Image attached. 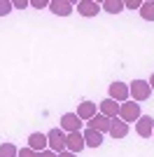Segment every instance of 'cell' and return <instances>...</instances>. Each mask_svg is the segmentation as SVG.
<instances>
[{"instance_id": "cell-1", "label": "cell", "mask_w": 154, "mask_h": 157, "mask_svg": "<svg viewBox=\"0 0 154 157\" xmlns=\"http://www.w3.org/2000/svg\"><path fill=\"white\" fill-rule=\"evenodd\" d=\"M128 94H131V101L140 103V101H147L152 96V87L147 85V80H133L128 85Z\"/></svg>"}, {"instance_id": "cell-2", "label": "cell", "mask_w": 154, "mask_h": 157, "mask_svg": "<svg viewBox=\"0 0 154 157\" xmlns=\"http://www.w3.org/2000/svg\"><path fill=\"white\" fill-rule=\"evenodd\" d=\"M140 103H135V101H124V103H119V120H124L126 124H131V122H138L140 120Z\"/></svg>"}, {"instance_id": "cell-3", "label": "cell", "mask_w": 154, "mask_h": 157, "mask_svg": "<svg viewBox=\"0 0 154 157\" xmlns=\"http://www.w3.org/2000/svg\"><path fill=\"white\" fill-rule=\"evenodd\" d=\"M47 143H49V150H54L58 155V152L65 150V131L61 129V127H56V129H51L49 134H47Z\"/></svg>"}, {"instance_id": "cell-4", "label": "cell", "mask_w": 154, "mask_h": 157, "mask_svg": "<svg viewBox=\"0 0 154 157\" xmlns=\"http://www.w3.org/2000/svg\"><path fill=\"white\" fill-rule=\"evenodd\" d=\"M108 98H112V101H117V103H124V101H128L131 98V94H128V85L126 82H112L110 85V96Z\"/></svg>"}, {"instance_id": "cell-5", "label": "cell", "mask_w": 154, "mask_h": 157, "mask_svg": "<svg viewBox=\"0 0 154 157\" xmlns=\"http://www.w3.org/2000/svg\"><path fill=\"white\" fill-rule=\"evenodd\" d=\"M84 148H86V143H84V136L82 131H72V134H65V150L70 152H82Z\"/></svg>"}, {"instance_id": "cell-6", "label": "cell", "mask_w": 154, "mask_h": 157, "mask_svg": "<svg viewBox=\"0 0 154 157\" xmlns=\"http://www.w3.org/2000/svg\"><path fill=\"white\" fill-rule=\"evenodd\" d=\"M82 120L77 117V113H65L63 117H61V129L65 131V134H72V131H79L82 129Z\"/></svg>"}, {"instance_id": "cell-7", "label": "cell", "mask_w": 154, "mask_h": 157, "mask_svg": "<svg viewBox=\"0 0 154 157\" xmlns=\"http://www.w3.org/2000/svg\"><path fill=\"white\" fill-rule=\"evenodd\" d=\"M152 131H154L152 115H140V120L135 122V134H138L140 138H149V136H152Z\"/></svg>"}, {"instance_id": "cell-8", "label": "cell", "mask_w": 154, "mask_h": 157, "mask_svg": "<svg viewBox=\"0 0 154 157\" xmlns=\"http://www.w3.org/2000/svg\"><path fill=\"white\" fill-rule=\"evenodd\" d=\"M98 113L105 115V117H110V120H115V117H119V103L112 101V98H103L101 103H98Z\"/></svg>"}, {"instance_id": "cell-9", "label": "cell", "mask_w": 154, "mask_h": 157, "mask_svg": "<svg viewBox=\"0 0 154 157\" xmlns=\"http://www.w3.org/2000/svg\"><path fill=\"white\" fill-rule=\"evenodd\" d=\"M101 10H103L101 2H96V0H79L77 2V12L82 17H96Z\"/></svg>"}, {"instance_id": "cell-10", "label": "cell", "mask_w": 154, "mask_h": 157, "mask_svg": "<svg viewBox=\"0 0 154 157\" xmlns=\"http://www.w3.org/2000/svg\"><path fill=\"white\" fill-rule=\"evenodd\" d=\"M108 134L115 138V141H119V138H126V136H128V124L124 122V120L115 117L112 122H110V131H108Z\"/></svg>"}, {"instance_id": "cell-11", "label": "cell", "mask_w": 154, "mask_h": 157, "mask_svg": "<svg viewBox=\"0 0 154 157\" xmlns=\"http://www.w3.org/2000/svg\"><path fill=\"white\" fill-rule=\"evenodd\" d=\"M47 134H42V131H33L31 136H28V148L31 150H35V152H42V150H47Z\"/></svg>"}, {"instance_id": "cell-12", "label": "cell", "mask_w": 154, "mask_h": 157, "mask_svg": "<svg viewBox=\"0 0 154 157\" xmlns=\"http://www.w3.org/2000/svg\"><path fill=\"white\" fill-rule=\"evenodd\" d=\"M110 122H112L110 117L96 113V115L89 120V129H96V131H101V134H108V131H110Z\"/></svg>"}, {"instance_id": "cell-13", "label": "cell", "mask_w": 154, "mask_h": 157, "mask_svg": "<svg viewBox=\"0 0 154 157\" xmlns=\"http://www.w3.org/2000/svg\"><path fill=\"white\" fill-rule=\"evenodd\" d=\"M96 113L98 110H96V103H94V101H84V103L77 105V117L82 120V122H89Z\"/></svg>"}, {"instance_id": "cell-14", "label": "cell", "mask_w": 154, "mask_h": 157, "mask_svg": "<svg viewBox=\"0 0 154 157\" xmlns=\"http://www.w3.org/2000/svg\"><path fill=\"white\" fill-rule=\"evenodd\" d=\"M49 10H51V14H56V17H68V14L72 12V2H68V0H51Z\"/></svg>"}, {"instance_id": "cell-15", "label": "cell", "mask_w": 154, "mask_h": 157, "mask_svg": "<svg viewBox=\"0 0 154 157\" xmlns=\"http://www.w3.org/2000/svg\"><path fill=\"white\" fill-rule=\"evenodd\" d=\"M82 136H84V143L89 145V148H101L103 145V134L96 131V129H86Z\"/></svg>"}, {"instance_id": "cell-16", "label": "cell", "mask_w": 154, "mask_h": 157, "mask_svg": "<svg viewBox=\"0 0 154 157\" xmlns=\"http://www.w3.org/2000/svg\"><path fill=\"white\" fill-rule=\"evenodd\" d=\"M140 17L145 21H154V0H145L140 5Z\"/></svg>"}, {"instance_id": "cell-17", "label": "cell", "mask_w": 154, "mask_h": 157, "mask_svg": "<svg viewBox=\"0 0 154 157\" xmlns=\"http://www.w3.org/2000/svg\"><path fill=\"white\" fill-rule=\"evenodd\" d=\"M101 7L105 10V12H110V14H119V12H124V2H119V0H105Z\"/></svg>"}, {"instance_id": "cell-18", "label": "cell", "mask_w": 154, "mask_h": 157, "mask_svg": "<svg viewBox=\"0 0 154 157\" xmlns=\"http://www.w3.org/2000/svg\"><path fill=\"white\" fill-rule=\"evenodd\" d=\"M19 155V148L14 143H2L0 145V157H16Z\"/></svg>"}, {"instance_id": "cell-19", "label": "cell", "mask_w": 154, "mask_h": 157, "mask_svg": "<svg viewBox=\"0 0 154 157\" xmlns=\"http://www.w3.org/2000/svg\"><path fill=\"white\" fill-rule=\"evenodd\" d=\"M12 10H14V7H12V2H9V0H0V17H7Z\"/></svg>"}, {"instance_id": "cell-20", "label": "cell", "mask_w": 154, "mask_h": 157, "mask_svg": "<svg viewBox=\"0 0 154 157\" xmlns=\"http://www.w3.org/2000/svg\"><path fill=\"white\" fill-rule=\"evenodd\" d=\"M16 157H38V152L31 150V148L26 145V148H21V150H19V155H16Z\"/></svg>"}, {"instance_id": "cell-21", "label": "cell", "mask_w": 154, "mask_h": 157, "mask_svg": "<svg viewBox=\"0 0 154 157\" xmlns=\"http://www.w3.org/2000/svg\"><path fill=\"white\" fill-rule=\"evenodd\" d=\"M51 0H31V7H35V10H42V7H49Z\"/></svg>"}, {"instance_id": "cell-22", "label": "cell", "mask_w": 154, "mask_h": 157, "mask_svg": "<svg viewBox=\"0 0 154 157\" xmlns=\"http://www.w3.org/2000/svg\"><path fill=\"white\" fill-rule=\"evenodd\" d=\"M140 5H142V0H128V2H124L126 10H140Z\"/></svg>"}, {"instance_id": "cell-23", "label": "cell", "mask_w": 154, "mask_h": 157, "mask_svg": "<svg viewBox=\"0 0 154 157\" xmlns=\"http://www.w3.org/2000/svg\"><path fill=\"white\" fill-rule=\"evenodd\" d=\"M28 5H31L28 0H14V2H12L14 10H24V7H28Z\"/></svg>"}, {"instance_id": "cell-24", "label": "cell", "mask_w": 154, "mask_h": 157, "mask_svg": "<svg viewBox=\"0 0 154 157\" xmlns=\"http://www.w3.org/2000/svg\"><path fill=\"white\" fill-rule=\"evenodd\" d=\"M38 157H58L54 150H42V152H38Z\"/></svg>"}, {"instance_id": "cell-25", "label": "cell", "mask_w": 154, "mask_h": 157, "mask_svg": "<svg viewBox=\"0 0 154 157\" xmlns=\"http://www.w3.org/2000/svg\"><path fill=\"white\" fill-rule=\"evenodd\" d=\"M58 157H77V155L70 152V150H63V152H58Z\"/></svg>"}, {"instance_id": "cell-26", "label": "cell", "mask_w": 154, "mask_h": 157, "mask_svg": "<svg viewBox=\"0 0 154 157\" xmlns=\"http://www.w3.org/2000/svg\"><path fill=\"white\" fill-rule=\"evenodd\" d=\"M147 85H149V87H152V89H154V73H152V75H149V80H147Z\"/></svg>"}, {"instance_id": "cell-27", "label": "cell", "mask_w": 154, "mask_h": 157, "mask_svg": "<svg viewBox=\"0 0 154 157\" xmlns=\"http://www.w3.org/2000/svg\"><path fill=\"white\" fill-rule=\"evenodd\" d=\"M152 136H154V131H152Z\"/></svg>"}]
</instances>
